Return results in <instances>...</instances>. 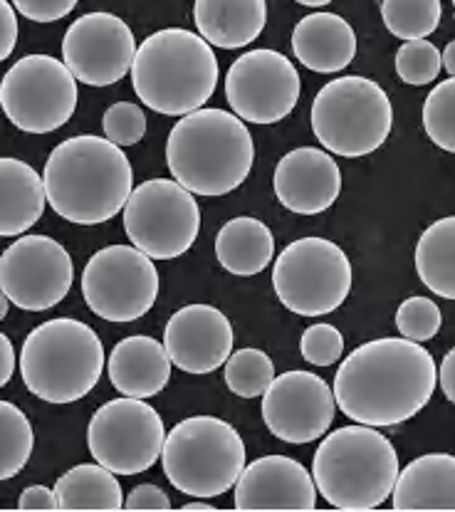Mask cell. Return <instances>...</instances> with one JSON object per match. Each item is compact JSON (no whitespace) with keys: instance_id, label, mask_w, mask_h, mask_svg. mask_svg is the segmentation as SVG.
Masks as SVG:
<instances>
[{"instance_id":"19","label":"cell","mask_w":455,"mask_h":512,"mask_svg":"<svg viewBox=\"0 0 455 512\" xmlns=\"http://www.w3.org/2000/svg\"><path fill=\"white\" fill-rule=\"evenodd\" d=\"M317 483L300 461L263 456L248 463L235 483V510H315Z\"/></svg>"},{"instance_id":"46","label":"cell","mask_w":455,"mask_h":512,"mask_svg":"<svg viewBox=\"0 0 455 512\" xmlns=\"http://www.w3.org/2000/svg\"><path fill=\"white\" fill-rule=\"evenodd\" d=\"M302 5H310V8H322V5H327L329 0H300Z\"/></svg>"},{"instance_id":"16","label":"cell","mask_w":455,"mask_h":512,"mask_svg":"<svg viewBox=\"0 0 455 512\" xmlns=\"http://www.w3.org/2000/svg\"><path fill=\"white\" fill-rule=\"evenodd\" d=\"M137 38L119 15L87 13L67 28L62 40V62L77 82L109 87L124 80L137 60Z\"/></svg>"},{"instance_id":"34","label":"cell","mask_w":455,"mask_h":512,"mask_svg":"<svg viewBox=\"0 0 455 512\" xmlns=\"http://www.w3.org/2000/svg\"><path fill=\"white\" fill-rule=\"evenodd\" d=\"M441 310L431 297H409L396 310V327H399L401 337L411 339V342H428L441 329Z\"/></svg>"},{"instance_id":"38","label":"cell","mask_w":455,"mask_h":512,"mask_svg":"<svg viewBox=\"0 0 455 512\" xmlns=\"http://www.w3.org/2000/svg\"><path fill=\"white\" fill-rule=\"evenodd\" d=\"M124 510L132 512H166L171 510V500L159 485L141 483L124 498Z\"/></svg>"},{"instance_id":"1","label":"cell","mask_w":455,"mask_h":512,"mask_svg":"<svg viewBox=\"0 0 455 512\" xmlns=\"http://www.w3.org/2000/svg\"><path fill=\"white\" fill-rule=\"evenodd\" d=\"M436 384L431 352L406 337H384L344 357L334 376V399L354 423L389 428L421 414Z\"/></svg>"},{"instance_id":"6","label":"cell","mask_w":455,"mask_h":512,"mask_svg":"<svg viewBox=\"0 0 455 512\" xmlns=\"http://www.w3.org/2000/svg\"><path fill=\"white\" fill-rule=\"evenodd\" d=\"M102 372V339L90 325L72 317L38 325L20 349V376L25 386L30 394L50 404L85 399Z\"/></svg>"},{"instance_id":"17","label":"cell","mask_w":455,"mask_h":512,"mask_svg":"<svg viewBox=\"0 0 455 512\" xmlns=\"http://www.w3.org/2000/svg\"><path fill=\"white\" fill-rule=\"evenodd\" d=\"M260 411L275 438L302 446L327 436L334 423L337 399L322 376L295 369L275 376L263 394Z\"/></svg>"},{"instance_id":"41","label":"cell","mask_w":455,"mask_h":512,"mask_svg":"<svg viewBox=\"0 0 455 512\" xmlns=\"http://www.w3.org/2000/svg\"><path fill=\"white\" fill-rule=\"evenodd\" d=\"M438 384H441L446 399L455 404V347L443 357L441 367H438Z\"/></svg>"},{"instance_id":"36","label":"cell","mask_w":455,"mask_h":512,"mask_svg":"<svg viewBox=\"0 0 455 512\" xmlns=\"http://www.w3.org/2000/svg\"><path fill=\"white\" fill-rule=\"evenodd\" d=\"M302 359L315 367H332L344 357V337L334 325L327 322H317V325L307 327L300 339Z\"/></svg>"},{"instance_id":"4","label":"cell","mask_w":455,"mask_h":512,"mask_svg":"<svg viewBox=\"0 0 455 512\" xmlns=\"http://www.w3.org/2000/svg\"><path fill=\"white\" fill-rule=\"evenodd\" d=\"M132 85L151 112L188 117L216 92L218 60L201 35L183 28L159 30L139 45Z\"/></svg>"},{"instance_id":"3","label":"cell","mask_w":455,"mask_h":512,"mask_svg":"<svg viewBox=\"0 0 455 512\" xmlns=\"http://www.w3.org/2000/svg\"><path fill=\"white\" fill-rule=\"evenodd\" d=\"M255 144L240 117L203 107L176 122L166 141L171 176L196 196H226L253 171Z\"/></svg>"},{"instance_id":"44","label":"cell","mask_w":455,"mask_h":512,"mask_svg":"<svg viewBox=\"0 0 455 512\" xmlns=\"http://www.w3.org/2000/svg\"><path fill=\"white\" fill-rule=\"evenodd\" d=\"M181 510H183V512H193V510H203V512H216L218 508H216V505H211V503H208V500H206V503H203V500H201V503H186V505H181Z\"/></svg>"},{"instance_id":"29","label":"cell","mask_w":455,"mask_h":512,"mask_svg":"<svg viewBox=\"0 0 455 512\" xmlns=\"http://www.w3.org/2000/svg\"><path fill=\"white\" fill-rule=\"evenodd\" d=\"M379 10L386 30L406 43L426 40L443 15L441 0H384Z\"/></svg>"},{"instance_id":"43","label":"cell","mask_w":455,"mask_h":512,"mask_svg":"<svg viewBox=\"0 0 455 512\" xmlns=\"http://www.w3.org/2000/svg\"><path fill=\"white\" fill-rule=\"evenodd\" d=\"M443 67H446L448 75L455 77V40H451L443 50Z\"/></svg>"},{"instance_id":"26","label":"cell","mask_w":455,"mask_h":512,"mask_svg":"<svg viewBox=\"0 0 455 512\" xmlns=\"http://www.w3.org/2000/svg\"><path fill=\"white\" fill-rule=\"evenodd\" d=\"M216 258L230 275L253 278L275 258L273 231L253 216L230 218L216 235Z\"/></svg>"},{"instance_id":"47","label":"cell","mask_w":455,"mask_h":512,"mask_svg":"<svg viewBox=\"0 0 455 512\" xmlns=\"http://www.w3.org/2000/svg\"><path fill=\"white\" fill-rule=\"evenodd\" d=\"M453 8H455V3H453Z\"/></svg>"},{"instance_id":"18","label":"cell","mask_w":455,"mask_h":512,"mask_svg":"<svg viewBox=\"0 0 455 512\" xmlns=\"http://www.w3.org/2000/svg\"><path fill=\"white\" fill-rule=\"evenodd\" d=\"M233 325L218 307L186 305L169 317L164 347L186 374H211L233 354Z\"/></svg>"},{"instance_id":"9","label":"cell","mask_w":455,"mask_h":512,"mask_svg":"<svg viewBox=\"0 0 455 512\" xmlns=\"http://www.w3.org/2000/svg\"><path fill=\"white\" fill-rule=\"evenodd\" d=\"M273 285L290 312L324 317L339 310L352 292V263L337 243L310 235L277 255Z\"/></svg>"},{"instance_id":"8","label":"cell","mask_w":455,"mask_h":512,"mask_svg":"<svg viewBox=\"0 0 455 512\" xmlns=\"http://www.w3.org/2000/svg\"><path fill=\"white\" fill-rule=\"evenodd\" d=\"M394 127V107L379 82L362 75L337 77L312 102V132L319 144L344 159L381 149Z\"/></svg>"},{"instance_id":"45","label":"cell","mask_w":455,"mask_h":512,"mask_svg":"<svg viewBox=\"0 0 455 512\" xmlns=\"http://www.w3.org/2000/svg\"><path fill=\"white\" fill-rule=\"evenodd\" d=\"M8 297H0V320H5V317H8Z\"/></svg>"},{"instance_id":"39","label":"cell","mask_w":455,"mask_h":512,"mask_svg":"<svg viewBox=\"0 0 455 512\" xmlns=\"http://www.w3.org/2000/svg\"><path fill=\"white\" fill-rule=\"evenodd\" d=\"M18 43V18H15V5L8 0L0 3V60H8L10 52Z\"/></svg>"},{"instance_id":"15","label":"cell","mask_w":455,"mask_h":512,"mask_svg":"<svg viewBox=\"0 0 455 512\" xmlns=\"http://www.w3.org/2000/svg\"><path fill=\"white\" fill-rule=\"evenodd\" d=\"M226 99L235 117L250 124H277L300 99V75L277 50H250L230 65Z\"/></svg>"},{"instance_id":"20","label":"cell","mask_w":455,"mask_h":512,"mask_svg":"<svg viewBox=\"0 0 455 512\" xmlns=\"http://www.w3.org/2000/svg\"><path fill=\"white\" fill-rule=\"evenodd\" d=\"M275 196L287 211L317 216L334 206L342 191V171L327 151L300 146L275 166Z\"/></svg>"},{"instance_id":"7","label":"cell","mask_w":455,"mask_h":512,"mask_svg":"<svg viewBox=\"0 0 455 512\" xmlns=\"http://www.w3.org/2000/svg\"><path fill=\"white\" fill-rule=\"evenodd\" d=\"M245 443L218 416H188L169 431L161 466L169 483L183 495L211 500L235 488L245 470Z\"/></svg>"},{"instance_id":"11","label":"cell","mask_w":455,"mask_h":512,"mask_svg":"<svg viewBox=\"0 0 455 512\" xmlns=\"http://www.w3.org/2000/svg\"><path fill=\"white\" fill-rule=\"evenodd\" d=\"M0 104L20 132L50 134L75 114L77 77L52 55H25L5 72Z\"/></svg>"},{"instance_id":"5","label":"cell","mask_w":455,"mask_h":512,"mask_svg":"<svg viewBox=\"0 0 455 512\" xmlns=\"http://www.w3.org/2000/svg\"><path fill=\"white\" fill-rule=\"evenodd\" d=\"M399 473L394 443L364 423L327 433L312 461L319 495L332 508L349 512H366L384 505L394 493Z\"/></svg>"},{"instance_id":"21","label":"cell","mask_w":455,"mask_h":512,"mask_svg":"<svg viewBox=\"0 0 455 512\" xmlns=\"http://www.w3.org/2000/svg\"><path fill=\"white\" fill-rule=\"evenodd\" d=\"M171 357L164 342L146 334L122 339L109 354V381L122 396L151 399L161 394L171 379Z\"/></svg>"},{"instance_id":"25","label":"cell","mask_w":455,"mask_h":512,"mask_svg":"<svg viewBox=\"0 0 455 512\" xmlns=\"http://www.w3.org/2000/svg\"><path fill=\"white\" fill-rule=\"evenodd\" d=\"M47 203L45 179L25 161L0 159V235L18 238L40 221Z\"/></svg>"},{"instance_id":"23","label":"cell","mask_w":455,"mask_h":512,"mask_svg":"<svg viewBox=\"0 0 455 512\" xmlns=\"http://www.w3.org/2000/svg\"><path fill=\"white\" fill-rule=\"evenodd\" d=\"M394 510L443 512L455 510V456L426 453L399 473L391 493Z\"/></svg>"},{"instance_id":"33","label":"cell","mask_w":455,"mask_h":512,"mask_svg":"<svg viewBox=\"0 0 455 512\" xmlns=\"http://www.w3.org/2000/svg\"><path fill=\"white\" fill-rule=\"evenodd\" d=\"M443 67V52L428 40L404 43L396 50V72L401 82L413 87L431 85Z\"/></svg>"},{"instance_id":"40","label":"cell","mask_w":455,"mask_h":512,"mask_svg":"<svg viewBox=\"0 0 455 512\" xmlns=\"http://www.w3.org/2000/svg\"><path fill=\"white\" fill-rule=\"evenodd\" d=\"M18 510L52 512V510H60V503H57L55 490L45 488V485H30V488H25L23 495H20Z\"/></svg>"},{"instance_id":"10","label":"cell","mask_w":455,"mask_h":512,"mask_svg":"<svg viewBox=\"0 0 455 512\" xmlns=\"http://www.w3.org/2000/svg\"><path fill=\"white\" fill-rule=\"evenodd\" d=\"M124 233L151 260H174L191 250L201 231V211L188 188L149 179L134 188L122 213Z\"/></svg>"},{"instance_id":"2","label":"cell","mask_w":455,"mask_h":512,"mask_svg":"<svg viewBox=\"0 0 455 512\" xmlns=\"http://www.w3.org/2000/svg\"><path fill=\"white\" fill-rule=\"evenodd\" d=\"M43 179L52 211L77 226L112 221L134 193V169L122 146L92 134L57 144Z\"/></svg>"},{"instance_id":"24","label":"cell","mask_w":455,"mask_h":512,"mask_svg":"<svg viewBox=\"0 0 455 512\" xmlns=\"http://www.w3.org/2000/svg\"><path fill=\"white\" fill-rule=\"evenodd\" d=\"M193 20L211 47L238 50L258 40L268 23L265 0H198L193 5Z\"/></svg>"},{"instance_id":"42","label":"cell","mask_w":455,"mask_h":512,"mask_svg":"<svg viewBox=\"0 0 455 512\" xmlns=\"http://www.w3.org/2000/svg\"><path fill=\"white\" fill-rule=\"evenodd\" d=\"M15 372V349L8 334H0V384H8Z\"/></svg>"},{"instance_id":"35","label":"cell","mask_w":455,"mask_h":512,"mask_svg":"<svg viewBox=\"0 0 455 512\" xmlns=\"http://www.w3.org/2000/svg\"><path fill=\"white\" fill-rule=\"evenodd\" d=\"M104 139L117 146H134L146 134V114L139 104L117 102L104 112Z\"/></svg>"},{"instance_id":"14","label":"cell","mask_w":455,"mask_h":512,"mask_svg":"<svg viewBox=\"0 0 455 512\" xmlns=\"http://www.w3.org/2000/svg\"><path fill=\"white\" fill-rule=\"evenodd\" d=\"M75 282V263L62 243L47 235H25L0 258V290L15 307L43 312L60 305Z\"/></svg>"},{"instance_id":"37","label":"cell","mask_w":455,"mask_h":512,"mask_svg":"<svg viewBox=\"0 0 455 512\" xmlns=\"http://www.w3.org/2000/svg\"><path fill=\"white\" fill-rule=\"evenodd\" d=\"M13 5L35 23H57L77 8V0H15Z\"/></svg>"},{"instance_id":"32","label":"cell","mask_w":455,"mask_h":512,"mask_svg":"<svg viewBox=\"0 0 455 512\" xmlns=\"http://www.w3.org/2000/svg\"><path fill=\"white\" fill-rule=\"evenodd\" d=\"M423 129L438 149L455 154V77L438 82L426 97Z\"/></svg>"},{"instance_id":"13","label":"cell","mask_w":455,"mask_h":512,"mask_svg":"<svg viewBox=\"0 0 455 512\" xmlns=\"http://www.w3.org/2000/svg\"><path fill=\"white\" fill-rule=\"evenodd\" d=\"M82 297L102 320L134 322L144 317L159 297V270L154 260L134 245H109L97 250L85 265Z\"/></svg>"},{"instance_id":"22","label":"cell","mask_w":455,"mask_h":512,"mask_svg":"<svg viewBox=\"0 0 455 512\" xmlns=\"http://www.w3.org/2000/svg\"><path fill=\"white\" fill-rule=\"evenodd\" d=\"M292 52L307 70L332 75L352 65L357 55V33L342 15L319 10L295 25Z\"/></svg>"},{"instance_id":"28","label":"cell","mask_w":455,"mask_h":512,"mask_svg":"<svg viewBox=\"0 0 455 512\" xmlns=\"http://www.w3.org/2000/svg\"><path fill=\"white\" fill-rule=\"evenodd\" d=\"M416 273L433 295L455 300V216L438 218L421 233Z\"/></svg>"},{"instance_id":"31","label":"cell","mask_w":455,"mask_h":512,"mask_svg":"<svg viewBox=\"0 0 455 512\" xmlns=\"http://www.w3.org/2000/svg\"><path fill=\"white\" fill-rule=\"evenodd\" d=\"M226 386L240 399H255L275 381V364L263 349H238L223 364Z\"/></svg>"},{"instance_id":"12","label":"cell","mask_w":455,"mask_h":512,"mask_svg":"<svg viewBox=\"0 0 455 512\" xmlns=\"http://www.w3.org/2000/svg\"><path fill=\"white\" fill-rule=\"evenodd\" d=\"M166 428L146 399L119 396L94 411L87 426L92 458L117 475H139L161 461Z\"/></svg>"},{"instance_id":"30","label":"cell","mask_w":455,"mask_h":512,"mask_svg":"<svg viewBox=\"0 0 455 512\" xmlns=\"http://www.w3.org/2000/svg\"><path fill=\"white\" fill-rule=\"evenodd\" d=\"M35 436L30 419L10 401L0 404V478L10 480L28 466Z\"/></svg>"},{"instance_id":"27","label":"cell","mask_w":455,"mask_h":512,"mask_svg":"<svg viewBox=\"0 0 455 512\" xmlns=\"http://www.w3.org/2000/svg\"><path fill=\"white\" fill-rule=\"evenodd\" d=\"M102 463H80L62 473L55 483L57 503L65 512L124 510L122 485Z\"/></svg>"}]
</instances>
